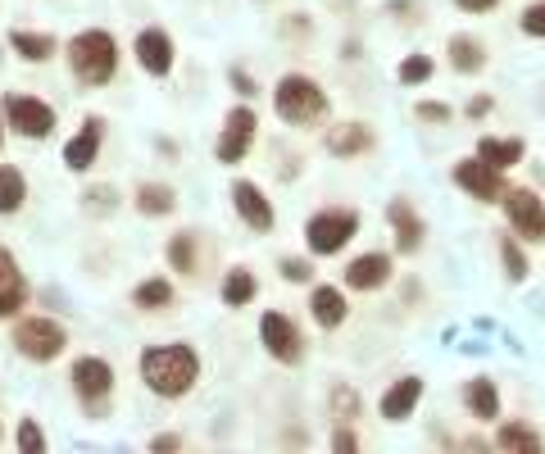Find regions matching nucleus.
<instances>
[{"instance_id": "nucleus-1", "label": "nucleus", "mask_w": 545, "mask_h": 454, "mask_svg": "<svg viewBox=\"0 0 545 454\" xmlns=\"http://www.w3.org/2000/svg\"><path fill=\"white\" fill-rule=\"evenodd\" d=\"M196 377H200V355L187 341H178V346H150L141 355V382L155 395H164V400L187 395L196 386Z\"/></svg>"}, {"instance_id": "nucleus-2", "label": "nucleus", "mask_w": 545, "mask_h": 454, "mask_svg": "<svg viewBox=\"0 0 545 454\" xmlns=\"http://www.w3.org/2000/svg\"><path fill=\"white\" fill-rule=\"evenodd\" d=\"M64 55H69V69L82 87H105L114 78V69H119V41L109 37L105 28H82L64 46Z\"/></svg>"}, {"instance_id": "nucleus-3", "label": "nucleus", "mask_w": 545, "mask_h": 454, "mask_svg": "<svg viewBox=\"0 0 545 454\" xmlns=\"http://www.w3.org/2000/svg\"><path fill=\"white\" fill-rule=\"evenodd\" d=\"M273 105H278V119L282 123H314L323 119V109H327V91L318 87L309 73H287V78L273 87Z\"/></svg>"}, {"instance_id": "nucleus-4", "label": "nucleus", "mask_w": 545, "mask_h": 454, "mask_svg": "<svg viewBox=\"0 0 545 454\" xmlns=\"http://www.w3.org/2000/svg\"><path fill=\"white\" fill-rule=\"evenodd\" d=\"M359 237V209H318L305 223V241L314 255H341Z\"/></svg>"}, {"instance_id": "nucleus-5", "label": "nucleus", "mask_w": 545, "mask_h": 454, "mask_svg": "<svg viewBox=\"0 0 545 454\" xmlns=\"http://www.w3.org/2000/svg\"><path fill=\"white\" fill-rule=\"evenodd\" d=\"M64 346H69V332H64L55 318H23L14 327V350L32 364H50V359H60Z\"/></svg>"}, {"instance_id": "nucleus-6", "label": "nucleus", "mask_w": 545, "mask_h": 454, "mask_svg": "<svg viewBox=\"0 0 545 454\" xmlns=\"http://www.w3.org/2000/svg\"><path fill=\"white\" fill-rule=\"evenodd\" d=\"M0 119L28 141H46L50 132H55V109H50L46 100H37V96H14L10 91V96L0 100Z\"/></svg>"}, {"instance_id": "nucleus-7", "label": "nucleus", "mask_w": 545, "mask_h": 454, "mask_svg": "<svg viewBox=\"0 0 545 454\" xmlns=\"http://www.w3.org/2000/svg\"><path fill=\"white\" fill-rule=\"evenodd\" d=\"M69 382L91 414H105V400H109V391H114V368H109V359H100V355L73 359Z\"/></svg>"}, {"instance_id": "nucleus-8", "label": "nucleus", "mask_w": 545, "mask_h": 454, "mask_svg": "<svg viewBox=\"0 0 545 454\" xmlns=\"http://www.w3.org/2000/svg\"><path fill=\"white\" fill-rule=\"evenodd\" d=\"M500 205H505V218H509V227H514V237H527L532 246H541V241H545V205H541V196L527 191V187H505Z\"/></svg>"}, {"instance_id": "nucleus-9", "label": "nucleus", "mask_w": 545, "mask_h": 454, "mask_svg": "<svg viewBox=\"0 0 545 454\" xmlns=\"http://www.w3.org/2000/svg\"><path fill=\"white\" fill-rule=\"evenodd\" d=\"M255 128H259L255 109L232 105L228 119H223V132H218V146H214L218 164H241V159L250 155V146H255Z\"/></svg>"}, {"instance_id": "nucleus-10", "label": "nucleus", "mask_w": 545, "mask_h": 454, "mask_svg": "<svg viewBox=\"0 0 545 454\" xmlns=\"http://www.w3.org/2000/svg\"><path fill=\"white\" fill-rule=\"evenodd\" d=\"M259 341H264V350L278 359V364H300V359H305L300 327L291 323L287 314H278V309H268V314L259 318Z\"/></svg>"}, {"instance_id": "nucleus-11", "label": "nucleus", "mask_w": 545, "mask_h": 454, "mask_svg": "<svg viewBox=\"0 0 545 454\" xmlns=\"http://www.w3.org/2000/svg\"><path fill=\"white\" fill-rule=\"evenodd\" d=\"M455 187L468 191L473 200H482V205H491V200L505 196V173H496V168H486L482 159H459L455 164Z\"/></svg>"}, {"instance_id": "nucleus-12", "label": "nucleus", "mask_w": 545, "mask_h": 454, "mask_svg": "<svg viewBox=\"0 0 545 454\" xmlns=\"http://www.w3.org/2000/svg\"><path fill=\"white\" fill-rule=\"evenodd\" d=\"M132 55H137V64L150 73V78H169L173 73V60H178V50H173V37L164 28H146L137 37V46H132Z\"/></svg>"}, {"instance_id": "nucleus-13", "label": "nucleus", "mask_w": 545, "mask_h": 454, "mask_svg": "<svg viewBox=\"0 0 545 454\" xmlns=\"http://www.w3.org/2000/svg\"><path fill=\"white\" fill-rule=\"evenodd\" d=\"M232 205H237V214L246 218L250 232H273V223H278V209H273V200L264 196V191L255 187V182H232Z\"/></svg>"}, {"instance_id": "nucleus-14", "label": "nucleus", "mask_w": 545, "mask_h": 454, "mask_svg": "<svg viewBox=\"0 0 545 454\" xmlns=\"http://www.w3.org/2000/svg\"><path fill=\"white\" fill-rule=\"evenodd\" d=\"M387 282H391V255H382V250H368V255L346 264L350 291H377V287H387Z\"/></svg>"}, {"instance_id": "nucleus-15", "label": "nucleus", "mask_w": 545, "mask_h": 454, "mask_svg": "<svg viewBox=\"0 0 545 454\" xmlns=\"http://www.w3.org/2000/svg\"><path fill=\"white\" fill-rule=\"evenodd\" d=\"M418 400H423V377H414V373L396 377L391 391L382 395V418H387V423H405V418L418 409Z\"/></svg>"}, {"instance_id": "nucleus-16", "label": "nucleus", "mask_w": 545, "mask_h": 454, "mask_svg": "<svg viewBox=\"0 0 545 454\" xmlns=\"http://www.w3.org/2000/svg\"><path fill=\"white\" fill-rule=\"evenodd\" d=\"M100 141H105V119H87L78 137L64 146V164H69V173H87V168L96 164Z\"/></svg>"}, {"instance_id": "nucleus-17", "label": "nucleus", "mask_w": 545, "mask_h": 454, "mask_svg": "<svg viewBox=\"0 0 545 454\" xmlns=\"http://www.w3.org/2000/svg\"><path fill=\"white\" fill-rule=\"evenodd\" d=\"M23 305H28V282H23L14 255L0 246V318H14Z\"/></svg>"}, {"instance_id": "nucleus-18", "label": "nucleus", "mask_w": 545, "mask_h": 454, "mask_svg": "<svg viewBox=\"0 0 545 454\" xmlns=\"http://www.w3.org/2000/svg\"><path fill=\"white\" fill-rule=\"evenodd\" d=\"M387 218H391V232H396V250L400 255H414L423 246V218L414 214V205L409 200H391Z\"/></svg>"}, {"instance_id": "nucleus-19", "label": "nucleus", "mask_w": 545, "mask_h": 454, "mask_svg": "<svg viewBox=\"0 0 545 454\" xmlns=\"http://www.w3.org/2000/svg\"><path fill=\"white\" fill-rule=\"evenodd\" d=\"M309 314H314V323H318V327H327V332H337V327L350 318L346 291H341V287H314V296H309Z\"/></svg>"}, {"instance_id": "nucleus-20", "label": "nucleus", "mask_w": 545, "mask_h": 454, "mask_svg": "<svg viewBox=\"0 0 545 454\" xmlns=\"http://www.w3.org/2000/svg\"><path fill=\"white\" fill-rule=\"evenodd\" d=\"M377 146L373 128L368 123H341V128L327 132V150L337 159H355V155H368V150Z\"/></svg>"}, {"instance_id": "nucleus-21", "label": "nucleus", "mask_w": 545, "mask_h": 454, "mask_svg": "<svg viewBox=\"0 0 545 454\" xmlns=\"http://www.w3.org/2000/svg\"><path fill=\"white\" fill-rule=\"evenodd\" d=\"M446 55H450V69L468 73V78L486 69V46L477 37H468V32H455V37L446 41Z\"/></svg>"}, {"instance_id": "nucleus-22", "label": "nucleus", "mask_w": 545, "mask_h": 454, "mask_svg": "<svg viewBox=\"0 0 545 454\" xmlns=\"http://www.w3.org/2000/svg\"><path fill=\"white\" fill-rule=\"evenodd\" d=\"M477 159L496 173H509V168L523 159V137H482L477 141Z\"/></svg>"}, {"instance_id": "nucleus-23", "label": "nucleus", "mask_w": 545, "mask_h": 454, "mask_svg": "<svg viewBox=\"0 0 545 454\" xmlns=\"http://www.w3.org/2000/svg\"><path fill=\"white\" fill-rule=\"evenodd\" d=\"M10 50L19 55V60L28 64H46L55 50H60V41L50 37V32H28V28H14L10 32Z\"/></svg>"}, {"instance_id": "nucleus-24", "label": "nucleus", "mask_w": 545, "mask_h": 454, "mask_svg": "<svg viewBox=\"0 0 545 454\" xmlns=\"http://www.w3.org/2000/svg\"><path fill=\"white\" fill-rule=\"evenodd\" d=\"M464 405L473 418H482V423H491V418H500V391L491 377H473V382L464 386Z\"/></svg>"}, {"instance_id": "nucleus-25", "label": "nucleus", "mask_w": 545, "mask_h": 454, "mask_svg": "<svg viewBox=\"0 0 545 454\" xmlns=\"http://www.w3.org/2000/svg\"><path fill=\"white\" fill-rule=\"evenodd\" d=\"M178 209V196H173V187H164V182H141L137 187V214L146 218H164Z\"/></svg>"}, {"instance_id": "nucleus-26", "label": "nucleus", "mask_w": 545, "mask_h": 454, "mask_svg": "<svg viewBox=\"0 0 545 454\" xmlns=\"http://www.w3.org/2000/svg\"><path fill=\"white\" fill-rule=\"evenodd\" d=\"M255 291H259L255 273H250V268H232V273L223 277L218 296H223V305H228V309H241V305H250V300H255Z\"/></svg>"}, {"instance_id": "nucleus-27", "label": "nucleus", "mask_w": 545, "mask_h": 454, "mask_svg": "<svg viewBox=\"0 0 545 454\" xmlns=\"http://www.w3.org/2000/svg\"><path fill=\"white\" fill-rule=\"evenodd\" d=\"M496 445H500V450H509V454H541L545 450V441L527 423H500Z\"/></svg>"}, {"instance_id": "nucleus-28", "label": "nucleus", "mask_w": 545, "mask_h": 454, "mask_svg": "<svg viewBox=\"0 0 545 454\" xmlns=\"http://www.w3.org/2000/svg\"><path fill=\"white\" fill-rule=\"evenodd\" d=\"M28 200V178L14 164H0V214H19Z\"/></svg>"}, {"instance_id": "nucleus-29", "label": "nucleus", "mask_w": 545, "mask_h": 454, "mask_svg": "<svg viewBox=\"0 0 545 454\" xmlns=\"http://www.w3.org/2000/svg\"><path fill=\"white\" fill-rule=\"evenodd\" d=\"M132 300H137V309H164V305H173V287L164 277H146V282L132 291Z\"/></svg>"}, {"instance_id": "nucleus-30", "label": "nucleus", "mask_w": 545, "mask_h": 454, "mask_svg": "<svg viewBox=\"0 0 545 454\" xmlns=\"http://www.w3.org/2000/svg\"><path fill=\"white\" fill-rule=\"evenodd\" d=\"M169 264L173 273H196V232H178L169 241Z\"/></svg>"}, {"instance_id": "nucleus-31", "label": "nucleus", "mask_w": 545, "mask_h": 454, "mask_svg": "<svg viewBox=\"0 0 545 454\" xmlns=\"http://www.w3.org/2000/svg\"><path fill=\"white\" fill-rule=\"evenodd\" d=\"M500 264H505V277L509 282H523L532 268H527V255L518 246V237H500Z\"/></svg>"}, {"instance_id": "nucleus-32", "label": "nucleus", "mask_w": 545, "mask_h": 454, "mask_svg": "<svg viewBox=\"0 0 545 454\" xmlns=\"http://www.w3.org/2000/svg\"><path fill=\"white\" fill-rule=\"evenodd\" d=\"M432 55H405V60H400V69H396V78L405 82V87H418V82H427L432 78Z\"/></svg>"}, {"instance_id": "nucleus-33", "label": "nucleus", "mask_w": 545, "mask_h": 454, "mask_svg": "<svg viewBox=\"0 0 545 454\" xmlns=\"http://www.w3.org/2000/svg\"><path fill=\"white\" fill-rule=\"evenodd\" d=\"M518 28H523L527 37H541L545 41V0H536V5H527V10L518 14Z\"/></svg>"}, {"instance_id": "nucleus-34", "label": "nucleus", "mask_w": 545, "mask_h": 454, "mask_svg": "<svg viewBox=\"0 0 545 454\" xmlns=\"http://www.w3.org/2000/svg\"><path fill=\"white\" fill-rule=\"evenodd\" d=\"M14 441H19V450H28V454H46V436H41V427L32 423V418L19 423V436H14Z\"/></svg>"}, {"instance_id": "nucleus-35", "label": "nucleus", "mask_w": 545, "mask_h": 454, "mask_svg": "<svg viewBox=\"0 0 545 454\" xmlns=\"http://www.w3.org/2000/svg\"><path fill=\"white\" fill-rule=\"evenodd\" d=\"M414 114H418V123H450V119H455V109H450V105H436V100H418Z\"/></svg>"}, {"instance_id": "nucleus-36", "label": "nucleus", "mask_w": 545, "mask_h": 454, "mask_svg": "<svg viewBox=\"0 0 545 454\" xmlns=\"http://www.w3.org/2000/svg\"><path fill=\"white\" fill-rule=\"evenodd\" d=\"M282 277H287V282H309V277H314V264H309V259H282Z\"/></svg>"}, {"instance_id": "nucleus-37", "label": "nucleus", "mask_w": 545, "mask_h": 454, "mask_svg": "<svg viewBox=\"0 0 545 454\" xmlns=\"http://www.w3.org/2000/svg\"><path fill=\"white\" fill-rule=\"evenodd\" d=\"M332 400H337V418H341V423H350V418H355L359 395H355V391H337V395H332Z\"/></svg>"}, {"instance_id": "nucleus-38", "label": "nucleus", "mask_w": 545, "mask_h": 454, "mask_svg": "<svg viewBox=\"0 0 545 454\" xmlns=\"http://www.w3.org/2000/svg\"><path fill=\"white\" fill-rule=\"evenodd\" d=\"M332 450H337V454H350V450H359V436L350 432V427H337V436H332Z\"/></svg>"}, {"instance_id": "nucleus-39", "label": "nucleus", "mask_w": 545, "mask_h": 454, "mask_svg": "<svg viewBox=\"0 0 545 454\" xmlns=\"http://www.w3.org/2000/svg\"><path fill=\"white\" fill-rule=\"evenodd\" d=\"M455 5H459L464 14H491V10L500 5V0H455Z\"/></svg>"}, {"instance_id": "nucleus-40", "label": "nucleus", "mask_w": 545, "mask_h": 454, "mask_svg": "<svg viewBox=\"0 0 545 454\" xmlns=\"http://www.w3.org/2000/svg\"><path fill=\"white\" fill-rule=\"evenodd\" d=\"M491 114V96H473L468 100V119H486Z\"/></svg>"}, {"instance_id": "nucleus-41", "label": "nucleus", "mask_w": 545, "mask_h": 454, "mask_svg": "<svg viewBox=\"0 0 545 454\" xmlns=\"http://www.w3.org/2000/svg\"><path fill=\"white\" fill-rule=\"evenodd\" d=\"M232 87H241V96H255V82H250L241 69H232Z\"/></svg>"}, {"instance_id": "nucleus-42", "label": "nucleus", "mask_w": 545, "mask_h": 454, "mask_svg": "<svg viewBox=\"0 0 545 454\" xmlns=\"http://www.w3.org/2000/svg\"><path fill=\"white\" fill-rule=\"evenodd\" d=\"M178 436H155V441H150V450H159V454H164V450H178Z\"/></svg>"}, {"instance_id": "nucleus-43", "label": "nucleus", "mask_w": 545, "mask_h": 454, "mask_svg": "<svg viewBox=\"0 0 545 454\" xmlns=\"http://www.w3.org/2000/svg\"><path fill=\"white\" fill-rule=\"evenodd\" d=\"M0 137H5V119H0Z\"/></svg>"}]
</instances>
